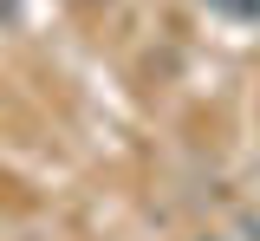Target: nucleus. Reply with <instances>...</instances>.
Here are the masks:
<instances>
[{
  "label": "nucleus",
  "instance_id": "obj_1",
  "mask_svg": "<svg viewBox=\"0 0 260 241\" xmlns=\"http://www.w3.org/2000/svg\"><path fill=\"white\" fill-rule=\"evenodd\" d=\"M208 13H221V20H234V26H260V0H202Z\"/></svg>",
  "mask_w": 260,
  "mask_h": 241
},
{
  "label": "nucleus",
  "instance_id": "obj_2",
  "mask_svg": "<svg viewBox=\"0 0 260 241\" xmlns=\"http://www.w3.org/2000/svg\"><path fill=\"white\" fill-rule=\"evenodd\" d=\"M13 13H20V0H0V20H13Z\"/></svg>",
  "mask_w": 260,
  "mask_h": 241
}]
</instances>
